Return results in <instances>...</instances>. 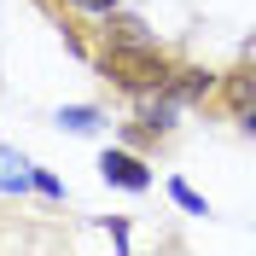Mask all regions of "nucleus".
<instances>
[{"label": "nucleus", "mask_w": 256, "mask_h": 256, "mask_svg": "<svg viewBox=\"0 0 256 256\" xmlns=\"http://www.w3.org/2000/svg\"><path fill=\"white\" fill-rule=\"evenodd\" d=\"M99 175L111 180V186H122V192H152V163L134 158V152H105L99 158Z\"/></svg>", "instance_id": "nucleus-1"}, {"label": "nucleus", "mask_w": 256, "mask_h": 256, "mask_svg": "<svg viewBox=\"0 0 256 256\" xmlns=\"http://www.w3.org/2000/svg\"><path fill=\"white\" fill-rule=\"evenodd\" d=\"M111 70H116V82H128V88H146V82L169 76L163 58H140V52H111Z\"/></svg>", "instance_id": "nucleus-2"}, {"label": "nucleus", "mask_w": 256, "mask_h": 256, "mask_svg": "<svg viewBox=\"0 0 256 256\" xmlns=\"http://www.w3.org/2000/svg\"><path fill=\"white\" fill-rule=\"evenodd\" d=\"M24 186H35L30 163L18 158V152H6V146H0V192H24Z\"/></svg>", "instance_id": "nucleus-3"}, {"label": "nucleus", "mask_w": 256, "mask_h": 256, "mask_svg": "<svg viewBox=\"0 0 256 256\" xmlns=\"http://www.w3.org/2000/svg\"><path fill=\"white\" fill-rule=\"evenodd\" d=\"M58 128H70V134H94V128H99V111H94V105H64V111H58Z\"/></svg>", "instance_id": "nucleus-4"}, {"label": "nucleus", "mask_w": 256, "mask_h": 256, "mask_svg": "<svg viewBox=\"0 0 256 256\" xmlns=\"http://www.w3.org/2000/svg\"><path fill=\"white\" fill-rule=\"evenodd\" d=\"M169 198H175V204L186 210V216H210V204H204V198H198V192H192V186H186V180H180V175L169 180Z\"/></svg>", "instance_id": "nucleus-5"}, {"label": "nucleus", "mask_w": 256, "mask_h": 256, "mask_svg": "<svg viewBox=\"0 0 256 256\" xmlns=\"http://www.w3.org/2000/svg\"><path fill=\"white\" fill-rule=\"evenodd\" d=\"M35 175V192H41V198H52V204H64V180L52 175V169H30Z\"/></svg>", "instance_id": "nucleus-6"}, {"label": "nucleus", "mask_w": 256, "mask_h": 256, "mask_svg": "<svg viewBox=\"0 0 256 256\" xmlns=\"http://www.w3.org/2000/svg\"><path fill=\"white\" fill-rule=\"evenodd\" d=\"M82 6H94V12H116V0H82Z\"/></svg>", "instance_id": "nucleus-7"}, {"label": "nucleus", "mask_w": 256, "mask_h": 256, "mask_svg": "<svg viewBox=\"0 0 256 256\" xmlns=\"http://www.w3.org/2000/svg\"><path fill=\"white\" fill-rule=\"evenodd\" d=\"M244 122H250V128H256V105H250V116H244Z\"/></svg>", "instance_id": "nucleus-8"}]
</instances>
